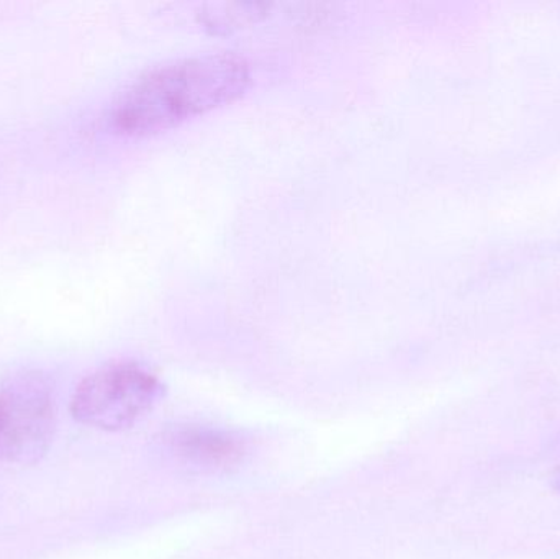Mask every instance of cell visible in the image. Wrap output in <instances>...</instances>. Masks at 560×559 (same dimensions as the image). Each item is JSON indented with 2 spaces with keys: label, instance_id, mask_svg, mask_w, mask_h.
Returning a JSON list of instances; mask_svg holds the SVG:
<instances>
[{
  "label": "cell",
  "instance_id": "obj_1",
  "mask_svg": "<svg viewBox=\"0 0 560 559\" xmlns=\"http://www.w3.org/2000/svg\"><path fill=\"white\" fill-rule=\"evenodd\" d=\"M235 53H199L147 69L118 94L108 124L124 137H151L242 97L253 81Z\"/></svg>",
  "mask_w": 560,
  "mask_h": 559
},
{
  "label": "cell",
  "instance_id": "obj_2",
  "mask_svg": "<svg viewBox=\"0 0 560 559\" xmlns=\"http://www.w3.org/2000/svg\"><path fill=\"white\" fill-rule=\"evenodd\" d=\"M156 374L135 361H114L79 383L69 412L75 422L104 432H121L147 417L164 397Z\"/></svg>",
  "mask_w": 560,
  "mask_h": 559
},
{
  "label": "cell",
  "instance_id": "obj_3",
  "mask_svg": "<svg viewBox=\"0 0 560 559\" xmlns=\"http://www.w3.org/2000/svg\"><path fill=\"white\" fill-rule=\"evenodd\" d=\"M55 432V394L42 371H16L0 381V465L38 463Z\"/></svg>",
  "mask_w": 560,
  "mask_h": 559
},
{
  "label": "cell",
  "instance_id": "obj_4",
  "mask_svg": "<svg viewBox=\"0 0 560 559\" xmlns=\"http://www.w3.org/2000/svg\"><path fill=\"white\" fill-rule=\"evenodd\" d=\"M158 443L166 459L196 473L230 471L248 455V443L240 433L202 423L167 427Z\"/></svg>",
  "mask_w": 560,
  "mask_h": 559
},
{
  "label": "cell",
  "instance_id": "obj_5",
  "mask_svg": "<svg viewBox=\"0 0 560 559\" xmlns=\"http://www.w3.org/2000/svg\"><path fill=\"white\" fill-rule=\"evenodd\" d=\"M271 5L266 3H232V5H215L213 12L206 13L207 25L213 28H238V26L256 23L268 15Z\"/></svg>",
  "mask_w": 560,
  "mask_h": 559
}]
</instances>
